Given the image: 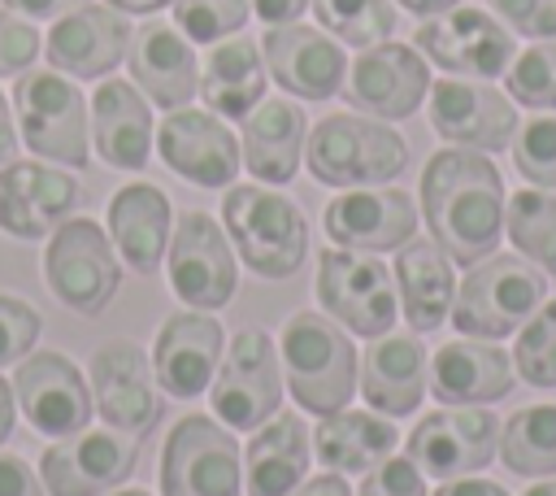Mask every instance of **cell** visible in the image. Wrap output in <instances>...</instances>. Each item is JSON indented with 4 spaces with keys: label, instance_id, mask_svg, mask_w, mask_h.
Here are the masks:
<instances>
[{
    "label": "cell",
    "instance_id": "6da1fadb",
    "mask_svg": "<svg viewBox=\"0 0 556 496\" xmlns=\"http://www.w3.org/2000/svg\"><path fill=\"white\" fill-rule=\"evenodd\" d=\"M421 222L452 265H478L504 235V178L491 152L439 148L421 165Z\"/></svg>",
    "mask_w": 556,
    "mask_h": 496
},
{
    "label": "cell",
    "instance_id": "7a4b0ae2",
    "mask_svg": "<svg viewBox=\"0 0 556 496\" xmlns=\"http://www.w3.org/2000/svg\"><path fill=\"white\" fill-rule=\"evenodd\" d=\"M278 361L295 405L317 418L348 409V400L356 396L361 352L352 348V335L326 313H313V309L291 313L278 335Z\"/></svg>",
    "mask_w": 556,
    "mask_h": 496
},
{
    "label": "cell",
    "instance_id": "3957f363",
    "mask_svg": "<svg viewBox=\"0 0 556 496\" xmlns=\"http://www.w3.org/2000/svg\"><path fill=\"white\" fill-rule=\"evenodd\" d=\"M304 165L326 187H382L404 174L408 144L369 113H326L304 139Z\"/></svg>",
    "mask_w": 556,
    "mask_h": 496
},
{
    "label": "cell",
    "instance_id": "277c9868",
    "mask_svg": "<svg viewBox=\"0 0 556 496\" xmlns=\"http://www.w3.org/2000/svg\"><path fill=\"white\" fill-rule=\"evenodd\" d=\"M222 231L261 278H291L308 257V222L300 204L265 183H239L222 196Z\"/></svg>",
    "mask_w": 556,
    "mask_h": 496
},
{
    "label": "cell",
    "instance_id": "5b68a950",
    "mask_svg": "<svg viewBox=\"0 0 556 496\" xmlns=\"http://www.w3.org/2000/svg\"><path fill=\"white\" fill-rule=\"evenodd\" d=\"M547 300V278L539 265H530L517 252H491L456 283L452 300V326L469 339H508L517 335L539 305Z\"/></svg>",
    "mask_w": 556,
    "mask_h": 496
},
{
    "label": "cell",
    "instance_id": "8992f818",
    "mask_svg": "<svg viewBox=\"0 0 556 496\" xmlns=\"http://www.w3.org/2000/svg\"><path fill=\"white\" fill-rule=\"evenodd\" d=\"M13 122L17 139L52 165L83 170L91 157V113L87 96L74 87V78L48 70H22L13 83Z\"/></svg>",
    "mask_w": 556,
    "mask_h": 496
},
{
    "label": "cell",
    "instance_id": "52a82bcc",
    "mask_svg": "<svg viewBox=\"0 0 556 496\" xmlns=\"http://www.w3.org/2000/svg\"><path fill=\"white\" fill-rule=\"evenodd\" d=\"M317 300L321 309L361 339H378L400 318V296L391 270L374 252L326 248L317 257Z\"/></svg>",
    "mask_w": 556,
    "mask_h": 496
},
{
    "label": "cell",
    "instance_id": "ba28073f",
    "mask_svg": "<svg viewBox=\"0 0 556 496\" xmlns=\"http://www.w3.org/2000/svg\"><path fill=\"white\" fill-rule=\"evenodd\" d=\"M413 48L452 78H486V83L500 78L517 57L513 30L491 9H478L465 0L456 9L421 17Z\"/></svg>",
    "mask_w": 556,
    "mask_h": 496
},
{
    "label": "cell",
    "instance_id": "9c48e42d",
    "mask_svg": "<svg viewBox=\"0 0 556 496\" xmlns=\"http://www.w3.org/2000/svg\"><path fill=\"white\" fill-rule=\"evenodd\" d=\"M282 370L278 348L265 331L248 326L230 339V352L217 361V374L208 383V409L230 431H256L269 422L282 405Z\"/></svg>",
    "mask_w": 556,
    "mask_h": 496
},
{
    "label": "cell",
    "instance_id": "30bf717a",
    "mask_svg": "<svg viewBox=\"0 0 556 496\" xmlns=\"http://www.w3.org/2000/svg\"><path fill=\"white\" fill-rule=\"evenodd\" d=\"M239 444L208 413H187L169 426L161 448V496H239Z\"/></svg>",
    "mask_w": 556,
    "mask_h": 496
},
{
    "label": "cell",
    "instance_id": "8fae6325",
    "mask_svg": "<svg viewBox=\"0 0 556 496\" xmlns=\"http://www.w3.org/2000/svg\"><path fill=\"white\" fill-rule=\"evenodd\" d=\"M43 278L52 296L74 309V313H100L117 287H122V265L113 257V244L91 218H70L52 231L48 252H43Z\"/></svg>",
    "mask_w": 556,
    "mask_h": 496
},
{
    "label": "cell",
    "instance_id": "7c38bea8",
    "mask_svg": "<svg viewBox=\"0 0 556 496\" xmlns=\"http://www.w3.org/2000/svg\"><path fill=\"white\" fill-rule=\"evenodd\" d=\"M500 418L486 405H443L408 431V461L426 479H465L495 461Z\"/></svg>",
    "mask_w": 556,
    "mask_h": 496
},
{
    "label": "cell",
    "instance_id": "4fadbf2b",
    "mask_svg": "<svg viewBox=\"0 0 556 496\" xmlns=\"http://www.w3.org/2000/svg\"><path fill=\"white\" fill-rule=\"evenodd\" d=\"M426 117L439 139L452 148H473V152H500L513 144L521 117L508 91H500L486 78H434L426 96Z\"/></svg>",
    "mask_w": 556,
    "mask_h": 496
},
{
    "label": "cell",
    "instance_id": "5bb4252c",
    "mask_svg": "<svg viewBox=\"0 0 556 496\" xmlns=\"http://www.w3.org/2000/svg\"><path fill=\"white\" fill-rule=\"evenodd\" d=\"M165 270H169L174 296L187 300L191 309L213 313L235 300V283H239L235 248H230L226 231L200 209H187L174 222V235L165 248Z\"/></svg>",
    "mask_w": 556,
    "mask_h": 496
},
{
    "label": "cell",
    "instance_id": "9a60e30c",
    "mask_svg": "<svg viewBox=\"0 0 556 496\" xmlns=\"http://www.w3.org/2000/svg\"><path fill=\"white\" fill-rule=\"evenodd\" d=\"M430 61L413 48V44H395L382 39L374 48H361V57L348 65L343 78V100L369 117L382 122H404L413 117L426 96H430Z\"/></svg>",
    "mask_w": 556,
    "mask_h": 496
},
{
    "label": "cell",
    "instance_id": "2e32d148",
    "mask_svg": "<svg viewBox=\"0 0 556 496\" xmlns=\"http://www.w3.org/2000/svg\"><path fill=\"white\" fill-rule=\"evenodd\" d=\"M135 470V435L117 426H83L39 457V479L48 496H104Z\"/></svg>",
    "mask_w": 556,
    "mask_h": 496
},
{
    "label": "cell",
    "instance_id": "e0dca14e",
    "mask_svg": "<svg viewBox=\"0 0 556 496\" xmlns=\"http://www.w3.org/2000/svg\"><path fill=\"white\" fill-rule=\"evenodd\" d=\"M91 405L104 413L109 426L143 439L161 422V396L152 357L130 339H104L91 352Z\"/></svg>",
    "mask_w": 556,
    "mask_h": 496
},
{
    "label": "cell",
    "instance_id": "ac0fdd59",
    "mask_svg": "<svg viewBox=\"0 0 556 496\" xmlns=\"http://www.w3.org/2000/svg\"><path fill=\"white\" fill-rule=\"evenodd\" d=\"M256 44L265 57V74L295 100H330L343 91L348 52L321 26H304V22L265 26Z\"/></svg>",
    "mask_w": 556,
    "mask_h": 496
},
{
    "label": "cell",
    "instance_id": "d6986e66",
    "mask_svg": "<svg viewBox=\"0 0 556 496\" xmlns=\"http://www.w3.org/2000/svg\"><path fill=\"white\" fill-rule=\"evenodd\" d=\"M156 152L178 178L195 187H226L243 165L239 135L226 126V117L195 104L165 109V117L156 122Z\"/></svg>",
    "mask_w": 556,
    "mask_h": 496
},
{
    "label": "cell",
    "instance_id": "ffe728a7",
    "mask_svg": "<svg viewBox=\"0 0 556 496\" xmlns=\"http://www.w3.org/2000/svg\"><path fill=\"white\" fill-rule=\"evenodd\" d=\"M13 400L22 405V413L30 418L35 431L43 435H74L91 422V387L87 379L78 374V365L56 352V348H43V352H26L17 374H13Z\"/></svg>",
    "mask_w": 556,
    "mask_h": 496
},
{
    "label": "cell",
    "instance_id": "44dd1931",
    "mask_svg": "<svg viewBox=\"0 0 556 496\" xmlns=\"http://www.w3.org/2000/svg\"><path fill=\"white\" fill-rule=\"evenodd\" d=\"M130 48V22L113 4H78L52 22L43 39V57L65 78H109Z\"/></svg>",
    "mask_w": 556,
    "mask_h": 496
},
{
    "label": "cell",
    "instance_id": "7402d4cb",
    "mask_svg": "<svg viewBox=\"0 0 556 496\" xmlns=\"http://www.w3.org/2000/svg\"><path fill=\"white\" fill-rule=\"evenodd\" d=\"M321 231L339 248L391 252L417 235V204L400 187H348L326 204Z\"/></svg>",
    "mask_w": 556,
    "mask_h": 496
},
{
    "label": "cell",
    "instance_id": "603a6c76",
    "mask_svg": "<svg viewBox=\"0 0 556 496\" xmlns=\"http://www.w3.org/2000/svg\"><path fill=\"white\" fill-rule=\"evenodd\" d=\"M78 209V183L48 161L0 165V231L13 239H43Z\"/></svg>",
    "mask_w": 556,
    "mask_h": 496
},
{
    "label": "cell",
    "instance_id": "cb8c5ba5",
    "mask_svg": "<svg viewBox=\"0 0 556 496\" xmlns=\"http://www.w3.org/2000/svg\"><path fill=\"white\" fill-rule=\"evenodd\" d=\"M126 70H130V83L156 109H182L200 91V61L191 39L161 17L139 22V30H130Z\"/></svg>",
    "mask_w": 556,
    "mask_h": 496
},
{
    "label": "cell",
    "instance_id": "d4e9b609",
    "mask_svg": "<svg viewBox=\"0 0 556 496\" xmlns=\"http://www.w3.org/2000/svg\"><path fill=\"white\" fill-rule=\"evenodd\" d=\"M222 339L226 335H222V322L213 313H204V309L169 313L156 331V344H152L156 387L178 396V400L208 392L217 361H222Z\"/></svg>",
    "mask_w": 556,
    "mask_h": 496
},
{
    "label": "cell",
    "instance_id": "484cf974",
    "mask_svg": "<svg viewBox=\"0 0 556 496\" xmlns=\"http://www.w3.org/2000/svg\"><path fill=\"white\" fill-rule=\"evenodd\" d=\"M91 148L113 170H143L156 148V122L148 96L130 78H100L91 100Z\"/></svg>",
    "mask_w": 556,
    "mask_h": 496
},
{
    "label": "cell",
    "instance_id": "4316f807",
    "mask_svg": "<svg viewBox=\"0 0 556 496\" xmlns=\"http://www.w3.org/2000/svg\"><path fill=\"white\" fill-rule=\"evenodd\" d=\"M356 387L365 405L382 418H408L417 413L421 396L430 392V352L417 335H378L361 352Z\"/></svg>",
    "mask_w": 556,
    "mask_h": 496
},
{
    "label": "cell",
    "instance_id": "83f0119b",
    "mask_svg": "<svg viewBox=\"0 0 556 496\" xmlns=\"http://www.w3.org/2000/svg\"><path fill=\"white\" fill-rule=\"evenodd\" d=\"M513 352L495 348L491 339L460 335L430 357V396L443 405H495L513 392Z\"/></svg>",
    "mask_w": 556,
    "mask_h": 496
},
{
    "label": "cell",
    "instance_id": "f1b7e54d",
    "mask_svg": "<svg viewBox=\"0 0 556 496\" xmlns=\"http://www.w3.org/2000/svg\"><path fill=\"white\" fill-rule=\"evenodd\" d=\"M308 117L287 96H265L248 117L239 135V157L256 183H291L304 161Z\"/></svg>",
    "mask_w": 556,
    "mask_h": 496
},
{
    "label": "cell",
    "instance_id": "f546056e",
    "mask_svg": "<svg viewBox=\"0 0 556 496\" xmlns=\"http://www.w3.org/2000/svg\"><path fill=\"white\" fill-rule=\"evenodd\" d=\"M265 57H261V44H252L243 30L230 35V39H217L208 44L204 52V65H200V100L208 113L217 117H230V122H243L261 100H265Z\"/></svg>",
    "mask_w": 556,
    "mask_h": 496
},
{
    "label": "cell",
    "instance_id": "4dcf8cb0",
    "mask_svg": "<svg viewBox=\"0 0 556 496\" xmlns=\"http://www.w3.org/2000/svg\"><path fill=\"white\" fill-rule=\"evenodd\" d=\"M391 278H395V296H400V309L413 335L439 331L447 322L452 300H456V274H452V257L434 239L400 244Z\"/></svg>",
    "mask_w": 556,
    "mask_h": 496
},
{
    "label": "cell",
    "instance_id": "1f68e13d",
    "mask_svg": "<svg viewBox=\"0 0 556 496\" xmlns=\"http://www.w3.org/2000/svg\"><path fill=\"white\" fill-rule=\"evenodd\" d=\"M169 231H174V218H169V200H165L161 187L126 183V187L113 191V200H109V235H113V252H122L130 270L152 274L165 261Z\"/></svg>",
    "mask_w": 556,
    "mask_h": 496
},
{
    "label": "cell",
    "instance_id": "d6a6232c",
    "mask_svg": "<svg viewBox=\"0 0 556 496\" xmlns=\"http://www.w3.org/2000/svg\"><path fill=\"white\" fill-rule=\"evenodd\" d=\"M308 426L300 413L278 409L269 422L256 426L243 452V487L248 496H287L304 483L308 470Z\"/></svg>",
    "mask_w": 556,
    "mask_h": 496
},
{
    "label": "cell",
    "instance_id": "836d02e7",
    "mask_svg": "<svg viewBox=\"0 0 556 496\" xmlns=\"http://www.w3.org/2000/svg\"><path fill=\"white\" fill-rule=\"evenodd\" d=\"M395 444H400V431L391 426V418L369 409H339L321 418V426L313 431L317 461L334 474H365L378 461H387Z\"/></svg>",
    "mask_w": 556,
    "mask_h": 496
},
{
    "label": "cell",
    "instance_id": "e575fe53",
    "mask_svg": "<svg viewBox=\"0 0 556 496\" xmlns=\"http://www.w3.org/2000/svg\"><path fill=\"white\" fill-rule=\"evenodd\" d=\"M495 457L521 479H552L556 474V405H521L500 426Z\"/></svg>",
    "mask_w": 556,
    "mask_h": 496
},
{
    "label": "cell",
    "instance_id": "d590c367",
    "mask_svg": "<svg viewBox=\"0 0 556 496\" xmlns=\"http://www.w3.org/2000/svg\"><path fill=\"white\" fill-rule=\"evenodd\" d=\"M504 235L513 239L517 257L556 274V196L539 187H521L504 204Z\"/></svg>",
    "mask_w": 556,
    "mask_h": 496
},
{
    "label": "cell",
    "instance_id": "8d00e7d4",
    "mask_svg": "<svg viewBox=\"0 0 556 496\" xmlns=\"http://www.w3.org/2000/svg\"><path fill=\"white\" fill-rule=\"evenodd\" d=\"M321 30L348 48H374L395 35V0H308Z\"/></svg>",
    "mask_w": 556,
    "mask_h": 496
},
{
    "label": "cell",
    "instance_id": "74e56055",
    "mask_svg": "<svg viewBox=\"0 0 556 496\" xmlns=\"http://www.w3.org/2000/svg\"><path fill=\"white\" fill-rule=\"evenodd\" d=\"M504 91L521 109L556 113V39H530L504 70Z\"/></svg>",
    "mask_w": 556,
    "mask_h": 496
},
{
    "label": "cell",
    "instance_id": "f35d334b",
    "mask_svg": "<svg viewBox=\"0 0 556 496\" xmlns=\"http://www.w3.org/2000/svg\"><path fill=\"white\" fill-rule=\"evenodd\" d=\"M513 370L530 387H556V300H543L539 313L517 331Z\"/></svg>",
    "mask_w": 556,
    "mask_h": 496
},
{
    "label": "cell",
    "instance_id": "ab89813d",
    "mask_svg": "<svg viewBox=\"0 0 556 496\" xmlns=\"http://www.w3.org/2000/svg\"><path fill=\"white\" fill-rule=\"evenodd\" d=\"M513 165L517 174L539 187V191H552L556 196V113H534L517 126L513 135Z\"/></svg>",
    "mask_w": 556,
    "mask_h": 496
},
{
    "label": "cell",
    "instance_id": "60d3db41",
    "mask_svg": "<svg viewBox=\"0 0 556 496\" xmlns=\"http://www.w3.org/2000/svg\"><path fill=\"white\" fill-rule=\"evenodd\" d=\"M174 26L191 39V44H217V39H230L248 26L252 17V4L248 0H174Z\"/></svg>",
    "mask_w": 556,
    "mask_h": 496
},
{
    "label": "cell",
    "instance_id": "b9f144b4",
    "mask_svg": "<svg viewBox=\"0 0 556 496\" xmlns=\"http://www.w3.org/2000/svg\"><path fill=\"white\" fill-rule=\"evenodd\" d=\"M39 331H43V318H39L26 300L0 296V365L22 361V357L35 348Z\"/></svg>",
    "mask_w": 556,
    "mask_h": 496
},
{
    "label": "cell",
    "instance_id": "7bdbcfd3",
    "mask_svg": "<svg viewBox=\"0 0 556 496\" xmlns=\"http://www.w3.org/2000/svg\"><path fill=\"white\" fill-rule=\"evenodd\" d=\"M39 52H43V35L35 30V22L0 9V78L30 70L39 61Z\"/></svg>",
    "mask_w": 556,
    "mask_h": 496
},
{
    "label": "cell",
    "instance_id": "ee69618b",
    "mask_svg": "<svg viewBox=\"0 0 556 496\" xmlns=\"http://www.w3.org/2000/svg\"><path fill=\"white\" fill-rule=\"evenodd\" d=\"M352 496H426V474L408 457H387L374 470H365L361 492Z\"/></svg>",
    "mask_w": 556,
    "mask_h": 496
},
{
    "label": "cell",
    "instance_id": "f6af8a7d",
    "mask_svg": "<svg viewBox=\"0 0 556 496\" xmlns=\"http://www.w3.org/2000/svg\"><path fill=\"white\" fill-rule=\"evenodd\" d=\"M491 13L526 39H556V0H491Z\"/></svg>",
    "mask_w": 556,
    "mask_h": 496
},
{
    "label": "cell",
    "instance_id": "bcb514c9",
    "mask_svg": "<svg viewBox=\"0 0 556 496\" xmlns=\"http://www.w3.org/2000/svg\"><path fill=\"white\" fill-rule=\"evenodd\" d=\"M0 496H43L35 483V470L17 452H0Z\"/></svg>",
    "mask_w": 556,
    "mask_h": 496
},
{
    "label": "cell",
    "instance_id": "7dc6e473",
    "mask_svg": "<svg viewBox=\"0 0 556 496\" xmlns=\"http://www.w3.org/2000/svg\"><path fill=\"white\" fill-rule=\"evenodd\" d=\"M78 4H87V0H4V9L26 17V22H56Z\"/></svg>",
    "mask_w": 556,
    "mask_h": 496
},
{
    "label": "cell",
    "instance_id": "c3c4849f",
    "mask_svg": "<svg viewBox=\"0 0 556 496\" xmlns=\"http://www.w3.org/2000/svg\"><path fill=\"white\" fill-rule=\"evenodd\" d=\"M252 13L265 22V26H282V22H300V13L308 9V0H248Z\"/></svg>",
    "mask_w": 556,
    "mask_h": 496
},
{
    "label": "cell",
    "instance_id": "681fc988",
    "mask_svg": "<svg viewBox=\"0 0 556 496\" xmlns=\"http://www.w3.org/2000/svg\"><path fill=\"white\" fill-rule=\"evenodd\" d=\"M434 496H508L500 483L465 474V479H443V487H434Z\"/></svg>",
    "mask_w": 556,
    "mask_h": 496
},
{
    "label": "cell",
    "instance_id": "f907efd6",
    "mask_svg": "<svg viewBox=\"0 0 556 496\" xmlns=\"http://www.w3.org/2000/svg\"><path fill=\"white\" fill-rule=\"evenodd\" d=\"M287 496H352V487H348V479L343 474H317V479H308V483H300L295 492H287Z\"/></svg>",
    "mask_w": 556,
    "mask_h": 496
},
{
    "label": "cell",
    "instance_id": "816d5d0a",
    "mask_svg": "<svg viewBox=\"0 0 556 496\" xmlns=\"http://www.w3.org/2000/svg\"><path fill=\"white\" fill-rule=\"evenodd\" d=\"M17 152V122H13V100L0 91V165H9Z\"/></svg>",
    "mask_w": 556,
    "mask_h": 496
},
{
    "label": "cell",
    "instance_id": "f5cc1de1",
    "mask_svg": "<svg viewBox=\"0 0 556 496\" xmlns=\"http://www.w3.org/2000/svg\"><path fill=\"white\" fill-rule=\"evenodd\" d=\"M104 4H113L117 13H135V17H148V13H161V9H169L174 0H104Z\"/></svg>",
    "mask_w": 556,
    "mask_h": 496
},
{
    "label": "cell",
    "instance_id": "db71d44e",
    "mask_svg": "<svg viewBox=\"0 0 556 496\" xmlns=\"http://www.w3.org/2000/svg\"><path fill=\"white\" fill-rule=\"evenodd\" d=\"M400 9H408L413 17H434V13H443V9H456L460 0H395Z\"/></svg>",
    "mask_w": 556,
    "mask_h": 496
},
{
    "label": "cell",
    "instance_id": "11a10c76",
    "mask_svg": "<svg viewBox=\"0 0 556 496\" xmlns=\"http://www.w3.org/2000/svg\"><path fill=\"white\" fill-rule=\"evenodd\" d=\"M13 409H17V405H13V383L0 379V444L13 435Z\"/></svg>",
    "mask_w": 556,
    "mask_h": 496
},
{
    "label": "cell",
    "instance_id": "9f6ffc18",
    "mask_svg": "<svg viewBox=\"0 0 556 496\" xmlns=\"http://www.w3.org/2000/svg\"><path fill=\"white\" fill-rule=\"evenodd\" d=\"M521 496H556V474H552V479H534Z\"/></svg>",
    "mask_w": 556,
    "mask_h": 496
},
{
    "label": "cell",
    "instance_id": "6f0895ef",
    "mask_svg": "<svg viewBox=\"0 0 556 496\" xmlns=\"http://www.w3.org/2000/svg\"><path fill=\"white\" fill-rule=\"evenodd\" d=\"M113 496H148L143 487H122V492H113Z\"/></svg>",
    "mask_w": 556,
    "mask_h": 496
}]
</instances>
